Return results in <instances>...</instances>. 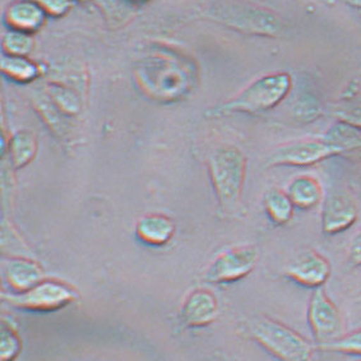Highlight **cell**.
I'll return each instance as SVG.
<instances>
[{"instance_id": "ffe728a7", "label": "cell", "mask_w": 361, "mask_h": 361, "mask_svg": "<svg viewBox=\"0 0 361 361\" xmlns=\"http://www.w3.org/2000/svg\"><path fill=\"white\" fill-rule=\"evenodd\" d=\"M263 204L269 220L276 225H286L294 216V203L290 200L286 190L277 188L269 189L263 197Z\"/></svg>"}, {"instance_id": "7402d4cb", "label": "cell", "mask_w": 361, "mask_h": 361, "mask_svg": "<svg viewBox=\"0 0 361 361\" xmlns=\"http://www.w3.org/2000/svg\"><path fill=\"white\" fill-rule=\"evenodd\" d=\"M35 47L34 36L20 31L8 30L1 37L3 54L16 56H28Z\"/></svg>"}, {"instance_id": "484cf974", "label": "cell", "mask_w": 361, "mask_h": 361, "mask_svg": "<svg viewBox=\"0 0 361 361\" xmlns=\"http://www.w3.org/2000/svg\"><path fill=\"white\" fill-rule=\"evenodd\" d=\"M49 17L61 18L69 13L73 8L75 0H37Z\"/></svg>"}, {"instance_id": "44dd1931", "label": "cell", "mask_w": 361, "mask_h": 361, "mask_svg": "<svg viewBox=\"0 0 361 361\" xmlns=\"http://www.w3.org/2000/svg\"><path fill=\"white\" fill-rule=\"evenodd\" d=\"M35 107L42 118V121L47 123L51 130H54V133L61 134V135L66 134L67 132L66 118L67 116L54 105L53 101L49 99L47 94L35 99Z\"/></svg>"}, {"instance_id": "8fae6325", "label": "cell", "mask_w": 361, "mask_h": 361, "mask_svg": "<svg viewBox=\"0 0 361 361\" xmlns=\"http://www.w3.org/2000/svg\"><path fill=\"white\" fill-rule=\"evenodd\" d=\"M47 14L37 0H13L3 12L8 30L34 35L45 25Z\"/></svg>"}, {"instance_id": "f1b7e54d", "label": "cell", "mask_w": 361, "mask_h": 361, "mask_svg": "<svg viewBox=\"0 0 361 361\" xmlns=\"http://www.w3.org/2000/svg\"><path fill=\"white\" fill-rule=\"evenodd\" d=\"M75 1H80V3H87V1H91V0H75Z\"/></svg>"}, {"instance_id": "ba28073f", "label": "cell", "mask_w": 361, "mask_h": 361, "mask_svg": "<svg viewBox=\"0 0 361 361\" xmlns=\"http://www.w3.org/2000/svg\"><path fill=\"white\" fill-rule=\"evenodd\" d=\"M338 154H342L341 151L323 138L293 142L274 148L266 160V166H310Z\"/></svg>"}, {"instance_id": "5bb4252c", "label": "cell", "mask_w": 361, "mask_h": 361, "mask_svg": "<svg viewBox=\"0 0 361 361\" xmlns=\"http://www.w3.org/2000/svg\"><path fill=\"white\" fill-rule=\"evenodd\" d=\"M174 221L161 214L143 216L135 225V236L149 247H164L174 238Z\"/></svg>"}, {"instance_id": "5b68a950", "label": "cell", "mask_w": 361, "mask_h": 361, "mask_svg": "<svg viewBox=\"0 0 361 361\" xmlns=\"http://www.w3.org/2000/svg\"><path fill=\"white\" fill-rule=\"evenodd\" d=\"M77 298L78 295L72 286L58 280H42L26 293H12L3 296V299L14 308L40 313H49L66 308Z\"/></svg>"}, {"instance_id": "3957f363", "label": "cell", "mask_w": 361, "mask_h": 361, "mask_svg": "<svg viewBox=\"0 0 361 361\" xmlns=\"http://www.w3.org/2000/svg\"><path fill=\"white\" fill-rule=\"evenodd\" d=\"M201 13L206 20L240 34L277 37L283 31V22L277 14L247 3L217 1L202 9Z\"/></svg>"}, {"instance_id": "52a82bcc", "label": "cell", "mask_w": 361, "mask_h": 361, "mask_svg": "<svg viewBox=\"0 0 361 361\" xmlns=\"http://www.w3.org/2000/svg\"><path fill=\"white\" fill-rule=\"evenodd\" d=\"M259 259V250L253 245L228 249L214 258L204 272V280L214 285L240 281L252 274Z\"/></svg>"}, {"instance_id": "603a6c76", "label": "cell", "mask_w": 361, "mask_h": 361, "mask_svg": "<svg viewBox=\"0 0 361 361\" xmlns=\"http://www.w3.org/2000/svg\"><path fill=\"white\" fill-rule=\"evenodd\" d=\"M315 348L321 351L338 353V354L355 355L361 357V329L342 336L337 341L327 345H317Z\"/></svg>"}, {"instance_id": "2e32d148", "label": "cell", "mask_w": 361, "mask_h": 361, "mask_svg": "<svg viewBox=\"0 0 361 361\" xmlns=\"http://www.w3.org/2000/svg\"><path fill=\"white\" fill-rule=\"evenodd\" d=\"M7 148L11 165L18 170L26 168L28 164L34 161L39 149V142L34 132L20 129L11 135Z\"/></svg>"}, {"instance_id": "9c48e42d", "label": "cell", "mask_w": 361, "mask_h": 361, "mask_svg": "<svg viewBox=\"0 0 361 361\" xmlns=\"http://www.w3.org/2000/svg\"><path fill=\"white\" fill-rule=\"evenodd\" d=\"M332 272L327 258L315 250H305L290 262L285 269V274L291 281L308 288L324 286Z\"/></svg>"}, {"instance_id": "30bf717a", "label": "cell", "mask_w": 361, "mask_h": 361, "mask_svg": "<svg viewBox=\"0 0 361 361\" xmlns=\"http://www.w3.org/2000/svg\"><path fill=\"white\" fill-rule=\"evenodd\" d=\"M357 206L346 192H331L323 202L322 230L324 234H341L357 220Z\"/></svg>"}, {"instance_id": "8992f818", "label": "cell", "mask_w": 361, "mask_h": 361, "mask_svg": "<svg viewBox=\"0 0 361 361\" xmlns=\"http://www.w3.org/2000/svg\"><path fill=\"white\" fill-rule=\"evenodd\" d=\"M307 319L317 345H327L345 335L341 313L323 288H315L310 296Z\"/></svg>"}, {"instance_id": "e0dca14e", "label": "cell", "mask_w": 361, "mask_h": 361, "mask_svg": "<svg viewBox=\"0 0 361 361\" xmlns=\"http://www.w3.org/2000/svg\"><path fill=\"white\" fill-rule=\"evenodd\" d=\"M0 68L6 78L20 85L31 83L42 75V68L40 64L28 59V56L3 54Z\"/></svg>"}, {"instance_id": "cb8c5ba5", "label": "cell", "mask_w": 361, "mask_h": 361, "mask_svg": "<svg viewBox=\"0 0 361 361\" xmlns=\"http://www.w3.org/2000/svg\"><path fill=\"white\" fill-rule=\"evenodd\" d=\"M1 361H14L20 354L22 341L13 328L6 323L1 327V342H0Z\"/></svg>"}, {"instance_id": "277c9868", "label": "cell", "mask_w": 361, "mask_h": 361, "mask_svg": "<svg viewBox=\"0 0 361 361\" xmlns=\"http://www.w3.org/2000/svg\"><path fill=\"white\" fill-rule=\"evenodd\" d=\"M255 341L280 361H312L315 346L281 322L262 318L252 327Z\"/></svg>"}, {"instance_id": "4fadbf2b", "label": "cell", "mask_w": 361, "mask_h": 361, "mask_svg": "<svg viewBox=\"0 0 361 361\" xmlns=\"http://www.w3.org/2000/svg\"><path fill=\"white\" fill-rule=\"evenodd\" d=\"M3 281L13 294L26 293L40 283L44 279L42 268L36 262L27 258H8L1 264Z\"/></svg>"}, {"instance_id": "6da1fadb", "label": "cell", "mask_w": 361, "mask_h": 361, "mask_svg": "<svg viewBox=\"0 0 361 361\" xmlns=\"http://www.w3.org/2000/svg\"><path fill=\"white\" fill-rule=\"evenodd\" d=\"M293 80L286 72H276L253 80L233 99L209 109L207 116L221 118L233 114H261L272 110L288 97Z\"/></svg>"}, {"instance_id": "d6986e66", "label": "cell", "mask_w": 361, "mask_h": 361, "mask_svg": "<svg viewBox=\"0 0 361 361\" xmlns=\"http://www.w3.org/2000/svg\"><path fill=\"white\" fill-rule=\"evenodd\" d=\"M324 141L345 152L361 149V127L346 121H337L323 137Z\"/></svg>"}, {"instance_id": "9a60e30c", "label": "cell", "mask_w": 361, "mask_h": 361, "mask_svg": "<svg viewBox=\"0 0 361 361\" xmlns=\"http://www.w3.org/2000/svg\"><path fill=\"white\" fill-rule=\"evenodd\" d=\"M286 193L296 208L312 209L323 201V188L318 179L310 175H300L290 181Z\"/></svg>"}, {"instance_id": "f546056e", "label": "cell", "mask_w": 361, "mask_h": 361, "mask_svg": "<svg viewBox=\"0 0 361 361\" xmlns=\"http://www.w3.org/2000/svg\"><path fill=\"white\" fill-rule=\"evenodd\" d=\"M359 361H361V360H359Z\"/></svg>"}, {"instance_id": "ac0fdd59", "label": "cell", "mask_w": 361, "mask_h": 361, "mask_svg": "<svg viewBox=\"0 0 361 361\" xmlns=\"http://www.w3.org/2000/svg\"><path fill=\"white\" fill-rule=\"evenodd\" d=\"M47 94L54 105L66 116H75L83 109V99L80 91L73 86L51 80L47 82Z\"/></svg>"}, {"instance_id": "83f0119b", "label": "cell", "mask_w": 361, "mask_h": 361, "mask_svg": "<svg viewBox=\"0 0 361 361\" xmlns=\"http://www.w3.org/2000/svg\"><path fill=\"white\" fill-rule=\"evenodd\" d=\"M348 261L356 267H361V231L355 235L348 247Z\"/></svg>"}, {"instance_id": "7a4b0ae2", "label": "cell", "mask_w": 361, "mask_h": 361, "mask_svg": "<svg viewBox=\"0 0 361 361\" xmlns=\"http://www.w3.org/2000/svg\"><path fill=\"white\" fill-rule=\"evenodd\" d=\"M208 175L216 198L224 212H235L240 206L247 157L240 148L225 145L216 148L207 160Z\"/></svg>"}, {"instance_id": "4316f807", "label": "cell", "mask_w": 361, "mask_h": 361, "mask_svg": "<svg viewBox=\"0 0 361 361\" xmlns=\"http://www.w3.org/2000/svg\"><path fill=\"white\" fill-rule=\"evenodd\" d=\"M336 115L338 121H346L350 124L361 127V102H351V104L342 105L336 111Z\"/></svg>"}, {"instance_id": "7c38bea8", "label": "cell", "mask_w": 361, "mask_h": 361, "mask_svg": "<svg viewBox=\"0 0 361 361\" xmlns=\"http://www.w3.org/2000/svg\"><path fill=\"white\" fill-rule=\"evenodd\" d=\"M219 314V302L206 288L194 290L188 295L180 309V319L187 327L200 328L214 323Z\"/></svg>"}, {"instance_id": "d4e9b609", "label": "cell", "mask_w": 361, "mask_h": 361, "mask_svg": "<svg viewBox=\"0 0 361 361\" xmlns=\"http://www.w3.org/2000/svg\"><path fill=\"white\" fill-rule=\"evenodd\" d=\"M321 114V105L319 102L310 97V96H304L296 101L294 107L295 118L301 123H309L314 121Z\"/></svg>"}]
</instances>
